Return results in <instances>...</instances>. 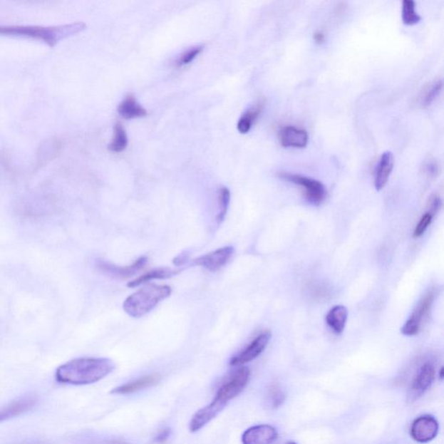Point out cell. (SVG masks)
Segmentation results:
<instances>
[{"label": "cell", "mask_w": 444, "mask_h": 444, "mask_svg": "<svg viewBox=\"0 0 444 444\" xmlns=\"http://www.w3.org/2000/svg\"><path fill=\"white\" fill-rule=\"evenodd\" d=\"M187 262H189V255L187 254H182L174 259V264L177 267L185 265Z\"/></svg>", "instance_id": "4dcf8cb0"}, {"label": "cell", "mask_w": 444, "mask_h": 444, "mask_svg": "<svg viewBox=\"0 0 444 444\" xmlns=\"http://www.w3.org/2000/svg\"><path fill=\"white\" fill-rule=\"evenodd\" d=\"M435 294L430 291L426 294L415 308L411 318L407 320L405 326L402 327L401 333L406 336H415L419 334L423 320L429 314L432 304H433Z\"/></svg>", "instance_id": "8992f818"}, {"label": "cell", "mask_w": 444, "mask_h": 444, "mask_svg": "<svg viewBox=\"0 0 444 444\" xmlns=\"http://www.w3.org/2000/svg\"><path fill=\"white\" fill-rule=\"evenodd\" d=\"M218 200L219 211L217 216H216V222H217L218 225H221L226 218L230 204L231 194L227 187H222L221 189H220Z\"/></svg>", "instance_id": "603a6c76"}, {"label": "cell", "mask_w": 444, "mask_h": 444, "mask_svg": "<svg viewBox=\"0 0 444 444\" xmlns=\"http://www.w3.org/2000/svg\"><path fill=\"white\" fill-rule=\"evenodd\" d=\"M278 438L275 428L268 425L250 427L244 432L242 437V444H272Z\"/></svg>", "instance_id": "7c38bea8"}, {"label": "cell", "mask_w": 444, "mask_h": 444, "mask_svg": "<svg viewBox=\"0 0 444 444\" xmlns=\"http://www.w3.org/2000/svg\"><path fill=\"white\" fill-rule=\"evenodd\" d=\"M279 177L284 181L301 187L306 201L311 205L319 206L325 202L326 189L325 185L318 180L289 173H281Z\"/></svg>", "instance_id": "5b68a950"}, {"label": "cell", "mask_w": 444, "mask_h": 444, "mask_svg": "<svg viewBox=\"0 0 444 444\" xmlns=\"http://www.w3.org/2000/svg\"><path fill=\"white\" fill-rule=\"evenodd\" d=\"M85 28V24L81 22L53 27L0 26V34L37 38L45 42L46 45L54 47L62 40L81 33Z\"/></svg>", "instance_id": "3957f363"}, {"label": "cell", "mask_w": 444, "mask_h": 444, "mask_svg": "<svg viewBox=\"0 0 444 444\" xmlns=\"http://www.w3.org/2000/svg\"><path fill=\"white\" fill-rule=\"evenodd\" d=\"M37 402L38 399L35 395H26L8 403L7 406L0 409V423L26 413L33 409Z\"/></svg>", "instance_id": "4fadbf2b"}, {"label": "cell", "mask_w": 444, "mask_h": 444, "mask_svg": "<svg viewBox=\"0 0 444 444\" xmlns=\"http://www.w3.org/2000/svg\"><path fill=\"white\" fill-rule=\"evenodd\" d=\"M171 435V430L169 428L167 429H164L159 432L157 437H155V441L159 443H162L166 442L167 439L170 438Z\"/></svg>", "instance_id": "f546056e"}, {"label": "cell", "mask_w": 444, "mask_h": 444, "mask_svg": "<svg viewBox=\"0 0 444 444\" xmlns=\"http://www.w3.org/2000/svg\"><path fill=\"white\" fill-rule=\"evenodd\" d=\"M279 138L282 147L295 149H304L309 142V135L305 130L290 125L282 128Z\"/></svg>", "instance_id": "5bb4252c"}, {"label": "cell", "mask_w": 444, "mask_h": 444, "mask_svg": "<svg viewBox=\"0 0 444 444\" xmlns=\"http://www.w3.org/2000/svg\"><path fill=\"white\" fill-rule=\"evenodd\" d=\"M161 380V376L159 374H151L144 376L135 381L125 383V385L114 388L111 391V394L115 395H130L135 392L147 389V388L153 387Z\"/></svg>", "instance_id": "2e32d148"}, {"label": "cell", "mask_w": 444, "mask_h": 444, "mask_svg": "<svg viewBox=\"0 0 444 444\" xmlns=\"http://www.w3.org/2000/svg\"><path fill=\"white\" fill-rule=\"evenodd\" d=\"M348 319V311L342 305L335 306L326 315L328 326L335 334H340L345 329Z\"/></svg>", "instance_id": "ac0fdd59"}, {"label": "cell", "mask_w": 444, "mask_h": 444, "mask_svg": "<svg viewBox=\"0 0 444 444\" xmlns=\"http://www.w3.org/2000/svg\"><path fill=\"white\" fill-rule=\"evenodd\" d=\"M94 444H130V443H128L123 441H120V440H103V441L95 443Z\"/></svg>", "instance_id": "d6a6232c"}, {"label": "cell", "mask_w": 444, "mask_h": 444, "mask_svg": "<svg viewBox=\"0 0 444 444\" xmlns=\"http://www.w3.org/2000/svg\"><path fill=\"white\" fill-rule=\"evenodd\" d=\"M443 80H437L431 85L428 86L425 91H423L421 97H420V105L423 107H428L432 105V103L438 98L440 93L443 90Z\"/></svg>", "instance_id": "7402d4cb"}, {"label": "cell", "mask_w": 444, "mask_h": 444, "mask_svg": "<svg viewBox=\"0 0 444 444\" xmlns=\"http://www.w3.org/2000/svg\"><path fill=\"white\" fill-rule=\"evenodd\" d=\"M439 377H440V379L443 378V367H442L441 370H440Z\"/></svg>", "instance_id": "836d02e7"}, {"label": "cell", "mask_w": 444, "mask_h": 444, "mask_svg": "<svg viewBox=\"0 0 444 444\" xmlns=\"http://www.w3.org/2000/svg\"><path fill=\"white\" fill-rule=\"evenodd\" d=\"M234 253L233 247H224L212 253L200 256L193 259L192 266H199L210 272H216L226 265Z\"/></svg>", "instance_id": "30bf717a"}, {"label": "cell", "mask_w": 444, "mask_h": 444, "mask_svg": "<svg viewBox=\"0 0 444 444\" xmlns=\"http://www.w3.org/2000/svg\"><path fill=\"white\" fill-rule=\"evenodd\" d=\"M178 273V271L170 269V268H157V269L151 270L148 272V273L139 276V277L135 279L134 281L128 283L127 286L130 288H134L142 285V284L154 281V279L171 278L172 276L177 274Z\"/></svg>", "instance_id": "d6986e66"}, {"label": "cell", "mask_w": 444, "mask_h": 444, "mask_svg": "<svg viewBox=\"0 0 444 444\" xmlns=\"http://www.w3.org/2000/svg\"><path fill=\"white\" fill-rule=\"evenodd\" d=\"M118 111L122 118L125 119H134L144 118L148 115V112L140 103L133 95H128L123 100L118 108Z\"/></svg>", "instance_id": "e0dca14e"}, {"label": "cell", "mask_w": 444, "mask_h": 444, "mask_svg": "<svg viewBox=\"0 0 444 444\" xmlns=\"http://www.w3.org/2000/svg\"><path fill=\"white\" fill-rule=\"evenodd\" d=\"M440 207H441V199H440L438 195L432 196L430 203V213L434 216L437 214Z\"/></svg>", "instance_id": "f1b7e54d"}, {"label": "cell", "mask_w": 444, "mask_h": 444, "mask_svg": "<svg viewBox=\"0 0 444 444\" xmlns=\"http://www.w3.org/2000/svg\"><path fill=\"white\" fill-rule=\"evenodd\" d=\"M433 217L434 216L432 215L430 212H427V213L422 216L421 219H420V221L418 223L417 227H415V229L414 230V238L421 237V236L425 233L428 227L430 226Z\"/></svg>", "instance_id": "484cf974"}, {"label": "cell", "mask_w": 444, "mask_h": 444, "mask_svg": "<svg viewBox=\"0 0 444 444\" xmlns=\"http://www.w3.org/2000/svg\"><path fill=\"white\" fill-rule=\"evenodd\" d=\"M438 431V420L430 415H423L412 423L410 433L415 442L427 443L437 437Z\"/></svg>", "instance_id": "ba28073f"}, {"label": "cell", "mask_w": 444, "mask_h": 444, "mask_svg": "<svg viewBox=\"0 0 444 444\" xmlns=\"http://www.w3.org/2000/svg\"><path fill=\"white\" fill-rule=\"evenodd\" d=\"M271 337L272 335L269 331H264V333L258 335L245 349L231 358L230 365L242 366L257 358L265 351Z\"/></svg>", "instance_id": "9c48e42d"}, {"label": "cell", "mask_w": 444, "mask_h": 444, "mask_svg": "<svg viewBox=\"0 0 444 444\" xmlns=\"http://www.w3.org/2000/svg\"><path fill=\"white\" fill-rule=\"evenodd\" d=\"M264 105H265V103L259 101L257 105L252 107L251 109L246 112V113L242 115V117L239 118L237 125V130L239 133H249L252 129V127H253L255 122L257 121L259 115L262 113Z\"/></svg>", "instance_id": "ffe728a7"}, {"label": "cell", "mask_w": 444, "mask_h": 444, "mask_svg": "<svg viewBox=\"0 0 444 444\" xmlns=\"http://www.w3.org/2000/svg\"><path fill=\"white\" fill-rule=\"evenodd\" d=\"M435 378V368L433 363L427 362L419 368L417 375L415 376L408 400L409 402H415V400L422 397L430 389Z\"/></svg>", "instance_id": "52a82bcc"}, {"label": "cell", "mask_w": 444, "mask_h": 444, "mask_svg": "<svg viewBox=\"0 0 444 444\" xmlns=\"http://www.w3.org/2000/svg\"><path fill=\"white\" fill-rule=\"evenodd\" d=\"M171 293L169 286L152 284L129 296L123 302V310L131 317L141 318L153 310L160 302L169 298Z\"/></svg>", "instance_id": "277c9868"}, {"label": "cell", "mask_w": 444, "mask_h": 444, "mask_svg": "<svg viewBox=\"0 0 444 444\" xmlns=\"http://www.w3.org/2000/svg\"><path fill=\"white\" fill-rule=\"evenodd\" d=\"M288 444H297V443H288Z\"/></svg>", "instance_id": "e575fe53"}, {"label": "cell", "mask_w": 444, "mask_h": 444, "mask_svg": "<svg viewBox=\"0 0 444 444\" xmlns=\"http://www.w3.org/2000/svg\"><path fill=\"white\" fill-rule=\"evenodd\" d=\"M268 397H269L271 405L274 408L281 406L284 402V399H285V396H284L282 390L276 386H273L270 388Z\"/></svg>", "instance_id": "4316f807"}, {"label": "cell", "mask_w": 444, "mask_h": 444, "mask_svg": "<svg viewBox=\"0 0 444 444\" xmlns=\"http://www.w3.org/2000/svg\"><path fill=\"white\" fill-rule=\"evenodd\" d=\"M113 361L105 358H79L60 366L55 378L58 383L86 386L100 381L113 373Z\"/></svg>", "instance_id": "7a4b0ae2"}, {"label": "cell", "mask_w": 444, "mask_h": 444, "mask_svg": "<svg viewBox=\"0 0 444 444\" xmlns=\"http://www.w3.org/2000/svg\"><path fill=\"white\" fill-rule=\"evenodd\" d=\"M425 174L430 178L437 177L440 173V165L437 160L430 158L425 165Z\"/></svg>", "instance_id": "83f0119b"}, {"label": "cell", "mask_w": 444, "mask_h": 444, "mask_svg": "<svg viewBox=\"0 0 444 444\" xmlns=\"http://www.w3.org/2000/svg\"><path fill=\"white\" fill-rule=\"evenodd\" d=\"M314 39L316 43H322L324 41H325L326 35L323 33L322 31H316L314 35Z\"/></svg>", "instance_id": "1f68e13d"}, {"label": "cell", "mask_w": 444, "mask_h": 444, "mask_svg": "<svg viewBox=\"0 0 444 444\" xmlns=\"http://www.w3.org/2000/svg\"><path fill=\"white\" fill-rule=\"evenodd\" d=\"M128 143L129 141H128V135L125 128L120 123H117L114 127V138L109 145V150L112 152H115V153L125 151L127 149Z\"/></svg>", "instance_id": "44dd1931"}, {"label": "cell", "mask_w": 444, "mask_h": 444, "mask_svg": "<svg viewBox=\"0 0 444 444\" xmlns=\"http://www.w3.org/2000/svg\"><path fill=\"white\" fill-rule=\"evenodd\" d=\"M202 51L203 46L190 48V50L186 51L185 53L180 56V58L177 62V67L190 65V63L193 62L194 60L197 58L200 54H201Z\"/></svg>", "instance_id": "d4e9b609"}, {"label": "cell", "mask_w": 444, "mask_h": 444, "mask_svg": "<svg viewBox=\"0 0 444 444\" xmlns=\"http://www.w3.org/2000/svg\"><path fill=\"white\" fill-rule=\"evenodd\" d=\"M250 370L243 366L236 370L224 382L209 406L195 412L190 422V430L192 433L201 430L225 408L231 400L241 394L245 389L250 379Z\"/></svg>", "instance_id": "6da1fadb"}, {"label": "cell", "mask_w": 444, "mask_h": 444, "mask_svg": "<svg viewBox=\"0 0 444 444\" xmlns=\"http://www.w3.org/2000/svg\"><path fill=\"white\" fill-rule=\"evenodd\" d=\"M148 262L147 257H141L130 266L120 267L110 262L98 261L97 267L103 274L115 279H129L141 272Z\"/></svg>", "instance_id": "8fae6325"}, {"label": "cell", "mask_w": 444, "mask_h": 444, "mask_svg": "<svg viewBox=\"0 0 444 444\" xmlns=\"http://www.w3.org/2000/svg\"><path fill=\"white\" fill-rule=\"evenodd\" d=\"M415 4L412 0H405L402 4V19L406 26H414L421 21L422 18L415 11Z\"/></svg>", "instance_id": "cb8c5ba5"}, {"label": "cell", "mask_w": 444, "mask_h": 444, "mask_svg": "<svg viewBox=\"0 0 444 444\" xmlns=\"http://www.w3.org/2000/svg\"><path fill=\"white\" fill-rule=\"evenodd\" d=\"M394 167V155L391 151H386L381 155L376 167L374 177L375 189L382 190L386 185Z\"/></svg>", "instance_id": "9a60e30c"}]
</instances>
